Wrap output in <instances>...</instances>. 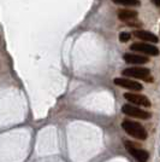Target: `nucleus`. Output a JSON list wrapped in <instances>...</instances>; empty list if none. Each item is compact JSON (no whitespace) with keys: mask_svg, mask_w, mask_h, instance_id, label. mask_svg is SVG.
Returning a JSON list of instances; mask_svg holds the SVG:
<instances>
[{"mask_svg":"<svg viewBox=\"0 0 160 162\" xmlns=\"http://www.w3.org/2000/svg\"><path fill=\"white\" fill-rule=\"evenodd\" d=\"M122 127L128 134L136 138V139H140V140L147 139V135H148L147 131L139 122H135V121H131V120H124L122 122Z\"/></svg>","mask_w":160,"mask_h":162,"instance_id":"1","label":"nucleus"},{"mask_svg":"<svg viewBox=\"0 0 160 162\" xmlns=\"http://www.w3.org/2000/svg\"><path fill=\"white\" fill-rule=\"evenodd\" d=\"M123 76L125 78H135V79H141V80L146 81H153V79H148L151 78V70L148 68H126L123 72Z\"/></svg>","mask_w":160,"mask_h":162,"instance_id":"2","label":"nucleus"},{"mask_svg":"<svg viewBox=\"0 0 160 162\" xmlns=\"http://www.w3.org/2000/svg\"><path fill=\"white\" fill-rule=\"evenodd\" d=\"M122 113L125 114L126 116H133L135 119H142V120H148L152 116L151 113L137 108V107H134L133 104H124L122 107Z\"/></svg>","mask_w":160,"mask_h":162,"instance_id":"3","label":"nucleus"},{"mask_svg":"<svg viewBox=\"0 0 160 162\" xmlns=\"http://www.w3.org/2000/svg\"><path fill=\"white\" fill-rule=\"evenodd\" d=\"M130 48L136 52H141L144 54H149V56H158L159 54V48L157 46H153L151 44H146L143 41H139V43H134L130 46Z\"/></svg>","mask_w":160,"mask_h":162,"instance_id":"4","label":"nucleus"},{"mask_svg":"<svg viewBox=\"0 0 160 162\" xmlns=\"http://www.w3.org/2000/svg\"><path fill=\"white\" fill-rule=\"evenodd\" d=\"M125 149L128 150V153L130 154L131 156H134L139 162H147L148 159H149V154L147 153L146 150L136 148L135 144H133L131 142H125Z\"/></svg>","mask_w":160,"mask_h":162,"instance_id":"5","label":"nucleus"},{"mask_svg":"<svg viewBox=\"0 0 160 162\" xmlns=\"http://www.w3.org/2000/svg\"><path fill=\"white\" fill-rule=\"evenodd\" d=\"M124 98L130 102L131 104L135 105H140V107H146L149 108L151 107V100L148 99V97L143 96V94H137V93H133V92H128L124 93Z\"/></svg>","mask_w":160,"mask_h":162,"instance_id":"6","label":"nucleus"},{"mask_svg":"<svg viewBox=\"0 0 160 162\" xmlns=\"http://www.w3.org/2000/svg\"><path fill=\"white\" fill-rule=\"evenodd\" d=\"M113 82L116 84L117 86L126 89V90H130V91H133V92H139V91H141L143 89L142 85H141L140 82L134 81V80H129V79H126V78H117V79H115Z\"/></svg>","mask_w":160,"mask_h":162,"instance_id":"7","label":"nucleus"},{"mask_svg":"<svg viewBox=\"0 0 160 162\" xmlns=\"http://www.w3.org/2000/svg\"><path fill=\"white\" fill-rule=\"evenodd\" d=\"M134 36L137 38V39H141L142 41H148V43H158L159 39L155 34H153L151 32H147V30H142V29H137L134 32Z\"/></svg>","mask_w":160,"mask_h":162,"instance_id":"8","label":"nucleus"},{"mask_svg":"<svg viewBox=\"0 0 160 162\" xmlns=\"http://www.w3.org/2000/svg\"><path fill=\"white\" fill-rule=\"evenodd\" d=\"M124 61L129 64H146L149 62V59L147 57H143V56H140V54H134V53H125Z\"/></svg>","mask_w":160,"mask_h":162,"instance_id":"9","label":"nucleus"},{"mask_svg":"<svg viewBox=\"0 0 160 162\" xmlns=\"http://www.w3.org/2000/svg\"><path fill=\"white\" fill-rule=\"evenodd\" d=\"M137 12L134 11V10H119L118 11V18L122 21V22H129V21H133L137 17Z\"/></svg>","mask_w":160,"mask_h":162,"instance_id":"10","label":"nucleus"},{"mask_svg":"<svg viewBox=\"0 0 160 162\" xmlns=\"http://www.w3.org/2000/svg\"><path fill=\"white\" fill-rule=\"evenodd\" d=\"M113 3L119 4V5H125V6H140L141 5L140 0H113Z\"/></svg>","mask_w":160,"mask_h":162,"instance_id":"11","label":"nucleus"},{"mask_svg":"<svg viewBox=\"0 0 160 162\" xmlns=\"http://www.w3.org/2000/svg\"><path fill=\"white\" fill-rule=\"evenodd\" d=\"M130 38H131V34H130V33H126V32H122V33L119 34V40H120L122 43H126V41H129V40H130Z\"/></svg>","mask_w":160,"mask_h":162,"instance_id":"12","label":"nucleus"},{"mask_svg":"<svg viewBox=\"0 0 160 162\" xmlns=\"http://www.w3.org/2000/svg\"><path fill=\"white\" fill-rule=\"evenodd\" d=\"M154 3H155V5H157V6H159V5H160L159 0H154Z\"/></svg>","mask_w":160,"mask_h":162,"instance_id":"13","label":"nucleus"}]
</instances>
